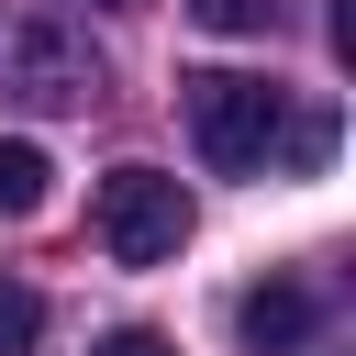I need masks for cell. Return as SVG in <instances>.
<instances>
[{
	"label": "cell",
	"mask_w": 356,
	"mask_h": 356,
	"mask_svg": "<svg viewBox=\"0 0 356 356\" xmlns=\"http://www.w3.org/2000/svg\"><path fill=\"white\" fill-rule=\"evenodd\" d=\"M178 111H189V134H200V156H211L222 178H256V167L278 156V134H289V100H278L267 78H245V67L178 78Z\"/></svg>",
	"instance_id": "1"
},
{
	"label": "cell",
	"mask_w": 356,
	"mask_h": 356,
	"mask_svg": "<svg viewBox=\"0 0 356 356\" xmlns=\"http://www.w3.org/2000/svg\"><path fill=\"white\" fill-rule=\"evenodd\" d=\"M0 100H22V111H89V100H100V56H89V33H78L67 11H22V22H0Z\"/></svg>",
	"instance_id": "2"
},
{
	"label": "cell",
	"mask_w": 356,
	"mask_h": 356,
	"mask_svg": "<svg viewBox=\"0 0 356 356\" xmlns=\"http://www.w3.org/2000/svg\"><path fill=\"white\" fill-rule=\"evenodd\" d=\"M89 222H100L111 267H167V256L189 245V189H178L167 167H111L100 200H89Z\"/></svg>",
	"instance_id": "3"
},
{
	"label": "cell",
	"mask_w": 356,
	"mask_h": 356,
	"mask_svg": "<svg viewBox=\"0 0 356 356\" xmlns=\"http://www.w3.org/2000/svg\"><path fill=\"white\" fill-rule=\"evenodd\" d=\"M234 323H245V345H256V356H312V345H323V300H312L300 278H256Z\"/></svg>",
	"instance_id": "4"
},
{
	"label": "cell",
	"mask_w": 356,
	"mask_h": 356,
	"mask_svg": "<svg viewBox=\"0 0 356 356\" xmlns=\"http://www.w3.org/2000/svg\"><path fill=\"white\" fill-rule=\"evenodd\" d=\"M44 189H56L44 145H0V222H33V211H44Z\"/></svg>",
	"instance_id": "5"
},
{
	"label": "cell",
	"mask_w": 356,
	"mask_h": 356,
	"mask_svg": "<svg viewBox=\"0 0 356 356\" xmlns=\"http://www.w3.org/2000/svg\"><path fill=\"white\" fill-rule=\"evenodd\" d=\"M33 334H44V300L22 278H0V356H33Z\"/></svg>",
	"instance_id": "6"
},
{
	"label": "cell",
	"mask_w": 356,
	"mask_h": 356,
	"mask_svg": "<svg viewBox=\"0 0 356 356\" xmlns=\"http://www.w3.org/2000/svg\"><path fill=\"white\" fill-rule=\"evenodd\" d=\"M189 11H200L211 33H267V22H278V0H189Z\"/></svg>",
	"instance_id": "7"
},
{
	"label": "cell",
	"mask_w": 356,
	"mask_h": 356,
	"mask_svg": "<svg viewBox=\"0 0 356 356\" xmlns=\"http://www.w3.org/2000/svg\"><path fill=\"white\" fill-rule=\"evenodd\" d=\"M89 356H178V345H167V334H145V323H122V334H100Z\"/></svg>",
	"instance_id": "8"
},
{
	"label": "cell",
	"mask_w": 356,
	"mask_h": 356,
	"mask_svg": "<svg viewBox=\"0 0 356 356\" xmlns=\"http://www.w3.org/2000/svg\"><path fill=\"white\" fill-rule=\"evenodd\" d=\"M100 11H134V0H100Z\"/></svg>",
	"instance_id": "9"
}]
</instances>
